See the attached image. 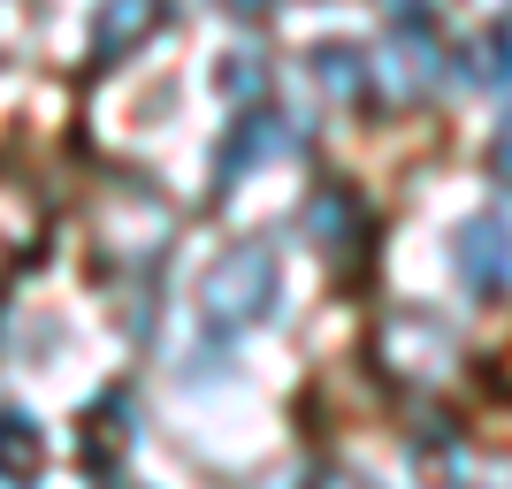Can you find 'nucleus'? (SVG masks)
<instances>
[{
	"label": "nucleus",
	"instance_id": "1",
	"mask_svg": "<svg viewBox=\"0 0 512 489\" xmlns=\"http://www.w3.org/2000/svg\"><path fill=\"white\" fill-rule=\"evenodd\" d=\"M199 298H207V321H222V329H253V321L276 314L283 298V260L276 245H230V253L207 268V283H199Z\"/></svg>",
	"mask_w": 512,
	"mask_h": 489
},
{
	"label": "nucleus",
	"instance_id": "2",
	"mask_svg": "<svg viewBox=\"0 0 512 489\" xmlns=\"http://www.w3.org/2000/svg\"><path fill=\"white\" fill-rule=\"evenodd\" d=\"M306 146V130L283 115V107H253V115H237L230 130H222V153H214V184L230 192L237 176L268 169V161H291V153Z\"/></svg>",
	"mask_w": 512,
	"mask_h": 489
},
{
	"label": "nucleus",
	"instance_id": "3",
	"mask_svg": "<svg viewBox=\"0 0 512 489\" xmlns=\"http://www.w3.org/2000/svg\"><path fill=\"white\" fill-rule=\"evenodd\" d=\"M375 77H383L390 100H436V92L451 85V54L436 39H428V23H398L383 39V62H375Z\"/></svg>",
	"mask_w": 512,
	"mask_h": 489
},
{
	"label": "nucleus",
	"instance_id": "4",
	"mask_svg": "<svg viewBox=\"0 0 512 489\" xmlns=\"http://www.w3.org/2000/svg\"><path fill=\"white\" fill-rule=\"evenodd\" d=\"M451 268L474 298H512V214H474L451 237Z\"/></svg>",
	"mask_w": 512,
	"mask_h": 489
},
{
	"label": "nucleus",
	"instance_id": "5",
	"mask_svg": "<svg viewBox=\"0 0 512 489\" xmlns=\"http://www.w3.org/2000/svg\"><path fill=\"white\" fill-rule=\"evenodd\" d=\"M153 23H161V0H100V16H92V54H100V62H123L138 39H153Z\"/></svg>",
	"mask_w": 512,
	"mask_h": 489
},
{
	"label": "nucleus",
	"instance_id": "6",
	"mask_svg": "<svg viewBox=\"0 0 512 489\" xmlns=\"http://www.w3.org/2000/svg\"><path fill=\"white\" fill-rule=\"evenodd\" d=\"M306 230H314L321 253L337 260V253H360V245H367V214H360V199H352V192H314Z\"/></svg>",
	"mask_w": 512,
	"mask_h": 489
},
{
	"label": "nucleus",
	"instance_id": "7",
	"mask_svg": "<svg viewBox=\"0 0 512 489\" xmlns=\"http://www.w3.org/2000/svg\"><path fill=\"white\" fill-rule=\"evenodd\" d=\"M39 459H46L39 421H31V413H0V482H31Z\"/></svg>",
	"mask_w": 512,
	"mask_h": 489
},
{
	"label": "nucleus",
	"instance_id": "8",
	"mask_svg": "<svg viewBox=\"0 0 512 489\" xmlns=\"http://www.w3.org/2000/svg\"><path fill=\"white\" fill-rule=\"evenodd\" d=\"M314 85L329 100H360L367 92V54L360 46H314Z\"/></svg>",
	"mask_w": 512,
	"mask_h": 489
},
{
	"label": "nucleus",
	"instance_id": "9",
	"mask_svg": "<svg viewBox=\"0 0 512 489\" xmlns=\"http://www.w3.org/2000/svg\"><path fill=\"white\" fill-rule=\"evenodd\" d=\"M474 85H512V23H490L482 46H474Z\"/></svg>",
	"mask_w": 512,
	"mask_h": 489
},
{
	"label": "nucleus",
	"instance_id": "10",
	"mask_svg": "<svg viewBox=\"0 0 512 489\" xmlns=\"http://www.w3.org/2000/svg\"><path fill=\"white\" fill-rule=\"evenodd\" d=\"M260 85H268V69H260V54H230V69H222V92H230V100H253Z\"/></svg>",
	"mask_w": 512,
	"mask_h": 489
},
{
	"label": "nucleus",
	"instance_id": "11",
	"mask_svg": "<svg viewBox=\"0 0 512 489\" xmlns=\"http://www.w3.org/2000/svg\"><path fill=\"white\" fill-rule=\"evenodd\" d=\"M383 8H390L398 23H428V16H444L451 0H383Z\"/></svg>",
	"mask_w": 512,
	"mask_h": 489
},
{
	"label": "nucleus",
	"instance_id": "12",
	"mask_svg": "<svg viewBox=\"0 0 512 489\" xmlns=\"http://www.w3.org/2000/svg\"><path fill=\"white\" fill-rule=\"evenodd\" d=\"M490 169H497V176L512 184V115L497 123V138H490Z\"/></svg>",
	"mask_w": 512,
	"mask_h": 489
},
{
	"label": "nucleus",
	"instance_id": "13",
	"mask_svg": "<svg viewBox=\"0 0 512 489\" xmlns=\"http://www.w3.org/2000/svg\"><path fill=\"white\" fill-rule=\"evenodd\" d=\"M230 16H260V8H276V0H222Z\"/></svg>",
	"mask_w": 512,
	"mask_h": 489
}]
</instances>
